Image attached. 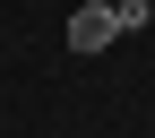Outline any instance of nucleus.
Instances as JSON below:
<instances>
[{
	"label": "nucleus",
	"mask_w": 155,
	"mask_h": 138,
	"mask_svg": "<svg viewBox=\"0 0 155 138\" xmlns=\"http://www.w3.org/2000/svg\"><path fill=\"white\" fill-rule=\"evenodd\" d=\"M147 0H86V9L69 17V52H104V43H121V35H138L147 26Z\"/></svg>",
	"instance_id": "obj_1"
}]
</instances>
